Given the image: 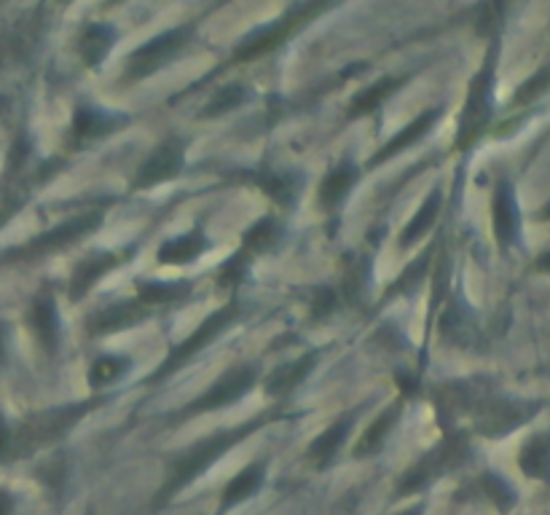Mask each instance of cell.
Listing matches in <instances>:
<instances>
[{
	"mask_svg": "<svg viewBox=\"0 0 550 515\" xmlns=\"http://www.w3.org/2000/svg\"><path fill=\"white\" fill-rule=\"evenodd\" d=\"M269 419L271 414L255 416L253 422L239 424V427H234V430L215 432V435H210V438H202L199 443L186 448L183 454L172 456L170 467H167V478H164V483H161L159 494H156V499H153V505L161 507V505H167V502H172V499L178 497L180 491L186 489V486H191V483H194L202 473H207L212 465H218L220 459L229 454L231 448L239 446L242 440L250 438L253 432L261 430L263 424L269 422Z\"/></svg>",
	"mask_w": 550,
	"mask_h": 515,
	"instance_id": "obj_1",
	"label": "cell"
},
{
	"mask_svg": "<svg viewBox=\"0 0 550 515\" xmlns=\"http://www.w3.org/2000/svg\"><path fill=\"white\" fill-rule=\"evenodd\" d=\"M102 400H84V403H70V406H54L35 411L19 424L11 438V456L33 454L35 448L51 446L60 438H65L84 416L92 414L94 406H100Z\"/></svg>",
	"mask_w": 550,
	"mask_h": 515,
	"instance_id": "obj_2",
	"label": "cell"
},
{
	"mask_svg": "<svg viewBox=\"0 0 550 515\" xmlns=\"http://www.w3.org/2000/svg\"><path fill=\"white\" fill-rule=\"evenodd\" d=\"M102 223V212H81V215H73V218L62 220L60 226L43 231L35 239L25 242V245L11 247L6 253L0 255V263H25V261H41V258H49L54 253H62L68 247L78 245L81 239H86L89 234H94Z\"/></svg>",
	"mask_w": 550,
	"mask_h": 515,
	"instance_id": "obj_3",
	"label": "cell"
},
{
	"mask_svg": "<svg viewBox=\"0 0 550 515\" xmlns=\"http://www.w3.org/2000/svg\"><path fill=\"white\" fill-rule=\"evenodd\" d=\"M467 456H470V443H467L465 435L449 432L438 446H432L422 459H416L414 465L408 467L406 475L398 481V497H408V494H419V491L430 489L438 478L465 465Z\"/></svg>",
	"mask_w": 550,
	"mask_h": 515,
	"instance_id": "obj_4",
	"label": "cell"
},
{
	"mask_svg": "<svg viewBox=\"0 0 550 515\" xmlns=\"http://www.w3.org/2000/svg\"><path fill=\"white\" fill-rule=\"evenodd\" d=\"M239 317H242V306H239V301H229L226 306H220L218 312H212L207 320L199 322V328H196L191 336L183 338L180 344H175V347L170 349V355L161 360V365L156 368L151 381L167 379L172 373H178L180 368H186L199 352H204V349L210 347L212 341H215L223 330L231 328Z\"/></svg>",
	"mask_w": 550,
	"mask_h": 515,
	"instance_id": "obj_5",
	"label": "cell"
},
{
	"mask_svg": "<svg viewBox=\"0 0 550 515\" xmlns=\"http://www.w3.org/2000/svg\"><path fill=\"white\" fill-rule=\"evenodd\" d=\"M540 403H526V400H513V397L491 395L489 389L478 397V403L473 406V422L475 430L486 435V438H502L516 427L526 424L537 414Z\"/></svg>",
	"mask_w": 550,
	"mask_h": 515,
	"instance_id": "obj_6",
	"label": "cell"
},
{
	"mask_svg": "<svg viewBox=\"0 0 550 515\" xmlns=\"http://www.w3.org/2000/svg\"><path fill=\"white\" fill-rule=\"evenodd\" d=\"M258 365H237V368H229V371L218 376V379L212 381L210 387L204 389L202 395L191 400L183 411H180V419H194V416L210 414V411H220V408L231 406V403H237L242 397L250 392V389L258 384Z\"/></svg>",
	"mask_w": 550,
	"mask_h": 515,
	"instance_id": "obj_7",
	"label": "cell"
},
{
	"mask_svg": "<svg viewBox=\"0 0 550 515\" xmlns=\"http://www.w3.org/2000/svg\"><path fill=\"white\" fill-rule=\"evenodd\" d=\"M491 84H494V60L486 62V68L475 76L470 92H467L465 110L457 129V151H470L489 127L491 119Z\"/></svg>",
	"mask_w": 550,
	"mask_h": 515,
	"instance_id": "obj_8",
	"label": "cell"
},
{
	"mask_svg": "<svg viewBox=\"0 0 550 515\" xmlns=\"http://www.w3.org/2000/svg\"><path fill=\"white\" fill-rule=\"evenodd\" d=\"M27 161H30V145L27 140H17L9 151L6 172L0 180V228L25 207L30 191L38 183V175L27 172Z\"/></svg>",
	"mask_w": 550,
	"mask_h": 515,
	"instance_id": "obj_9",
	"label": "cell"
},
{
	"mask_svg": "<svg viewBox=\"0 0 550 515\" xmlns=\"http://www.w3.org/2000/svg\"><path fill=\"white\" fill-rule=\"evenodd\" d=\"M183 167H186V143L178 137H170L140 161L135 180H132V191H148L161 183H170L183 172Z\"/></svg>",
	"mask_w": 550,
	"mask_h": 515,
	"instance_id": "obj_10",
	"label": "cell"
},
{
	"mask_svg": "<svg viewBox=\"0 0 550 515\" xmlns=\"http://www.w3.org/2000/svg\"><path fill=\"white\" fill-rule=\"evenodd\" d=\"M234 178L263 191L282 210H290L304 188L301 172H293V169H237Z\"/></svg>",
	"mask_w": 550,
	"mask_h": 515,
	"instance_id": "obj_11",
	"label": "cell"
},
{
	"mask_svg": "<svg viewBox=\"0 0 550 515\" xmlns=\"http://www.w3.org/2000/svg\"><path fill=\"white\" fill-rule=\"evenodd\" d=\"M132 253H135V247H127V250H105V253H92L86 255V258H81V261L76 263L73 274H70V301H81L84 296H89V293L97 288V282H100L102 277H108L116 266L129 261V255Z\"/></svg>",
	"mask_w": 550,
	"mask_h": 515,
	"instance_id": "obj_12",
	"label": "cell"
},
{
	"mask_svg": "<svg viewBox=\"0 0 550 515\" xmlns=\"http://www.w3.org/2000/svg\"><path fill=\"white\" fill-rule=\"evenodd\" d=\"M151 309L140 301V298H129V301H116V304L102 306L94 314L86 317V330L89 336L102 338L121 333V330H132L148 320Z\"/></svg>",
	"mask_w": 550,
	"mask_h": 515,
	"instance_id": "obj_13",
	"label": "cell"
},
{
	"mask_svg": "<svg viewBox=\"0 0 550 515\" xmlns=\"http://www.w3.org/2000/svg\"><path fill=\"white\" fill-rule=\"evenodd\" d=\"M357 422V411H347L344 416H339L336 422L330 424L328 430L322 432V435H317V438L309 443V448H306V459L312 462L314 467H328L336 456H339L341 446L347 443L349 432H352V427H355Z\"/></svg>",
	"mask_w": 550,
	"mask_h": 515,
	"instance_id": "obj_14",
	"label": "cell"
},
{
	"mask_svg": "<svg viewBox=\"0 0 550 515\" xmlns=\"http://www.w3.org/2000/svg\"><path fill=\"white\" fill-rule=\"evenodd\" d=\"M491 215H494V237L497 245L510 247L518 237V204L513 186L508 180H500L494 188V199H491Z\"/></svg>",
	"mask_w": 550,
	"mask_h": 515,
	"instance_id": "obj_15",
	"label": "cell"
},
{
	"mask_svg": "<svg viewBox=\"0 0 550 515\" xmlns=\"http://www.w3.org/2000/svg\"><path fill=\"white\" fill-rule=\"evenodd\" d=\"M360 180V167L355 161H339L336 167L328 169V175L322 178L320 191H317V199H320V207L325 212H336L341 204L347 202L349 191L355 188V183Z\"/></svg>",
	"mask_w": 550,
	"mask_h": 515,
	"instance_id": "obj_16",
	"label": "cell"
},
{
	"mask_svg": "<svg viewBox=\"0 0 550 515\" xmlns=\"http://www.w3.org/2000/svg\"><path fill=\"white\" fill-rule=\"evenodd\" d=\"M317 360H320V355H317V352H306V355L296 357V360H290V363L277 365V368H274V371L266 376V381H263V389H266V395H269V397H288L293 389L304 384L306 376L314 371Z\"/></svg>",
	"mask_w": 550,
	"mask_h": 515,
	"instance_id": "obj_17",
	"label": "cell"
},
{
	"mask_svg": "<svg viewBox=\"0 0 550 515\" xmlns=\"http://www.w3.org/2000/svg\"><path fill=\"white\" fill-rule=\"evenodd\" d=\"M30 328H33L35 338L46 355H54L60 347V314H57V304L51 296H38L30 306Z\"/></svg>",
	"mask_w": 550,
	"mask_h": 515,
	"instance_id": "obj_18",
	"label": "cell"
},
{
	"mask_svg": "<svg viewBox=\"0 0 550 515\" xmlns=\"http://www.w3.org/2000/svg\"><path fill=\"white\" fill-rule=\"evenodd\" d=\"M400 414H403V408L400 403H392L381 411L371 424H368V430L360 435V440L355 443V459H371L381 451V448L387 446V440H390L392 430L398 427Z\"/></svg>",
	"mask_w": 550,
	"mask_h": 515,
	"instance_id": "obj_19",
	"label": "cell"
},
{
	"mask_svg": "<svg viewBox=\"0 0 550 515\" xmlns=\"http://www.w3.org/2000/svg\"><path fill=\"white\" fill-rule=\"evenodd\" d=\"M180 43H183V35L170 33L161 35V38L151 41L148 46H143V49L132 57V62H129V73H132V78L151 76L153 70H159L161 65H167V62L175 57V51L180 49Z\"/></svg>",
	"mask_w": 550,
	"mask_h": 515,
	"instance_id": "obj_20",
	"label": "cell"
},
{
	"mask_svg": "<svg viewBox=\"0 0 550 515\" xmlns=\"http://www.w3.org/2000/svg\"><path fill=\"white\" fill-rule=\"evenodd\" d=\"M438 110H427V113H422V116H416L411 124H408L406 129H400L398 135L392 137L390 143L384 145L379 153H373V159L368 167H379V164H387V161H392L395 156H400L403 151H408L411 145H416L419 140H422L427 132H430L432 127H435V121H438Z\"/></svg>",
	"mask_w": 550,
	"mask_h": 515,
	"instance_id": "obj_21",
	"label": "cell"
},
{
	"mask_svg": "<svg viewBox=\"0 0 550 515\" xmlns=\"http://www.w3.org/2000/svg\"><path fill=\"white\" fill-rule=\"evenodd\" d=\"M121 124H127V116H113L108 110L81 105L76 110V116H73V140L76 143H89V140H97V137L116 132Z\"/></svg>",
	"mask_w": 550,
	"mask_h": 515,
	"instance_id": "obj_22",
	"label": "cell"
},
{
	"mask_svg": "<svg viewBox=\"0 0 550 515\" xmlns=\"http://www.w3.org/2000/svg\"><path fill=\"white\" fill-rule=\"evenodd\" d=\"M263 481H266V465L263 462H253V465H247L242 473H237L226 483V489L220 494V507L218 513H226L231 507L242 505L250 497H255L258 491H261Z\"/></svg>",
	"mask_w": 550,
	"mask_h": 515,
	"instance_id": "obj_23",
	"label": "cell"
},
{
	"mask_svg": "<svg viewBox=\"0 0 550 515\" xmlns=\"http://www.w3.org/2000/svg\"><path fill=\"white\" fill-rule=\"evenodd\" d=\"M282 234H285V228H282L280 218L266 215V218L255 220L250 228H245V234H242V247H239V250H245L250 258H255V255H266L280 247Z\"/></svg>",
	"mask_w": 550,
	"mask_h": 515,
	"instance_id": "obj_24",
	"label": "cell"
},
{
	"mask_svg": "<svg viewBox=\"0 0 550 515\" xmlns=\"http://www.w3.org/2000/svg\"><path fill=\"white\" fill-rule=\"evenodd\" d=\"M368 285H371V261H368V255H347L344 269H341V298L347 304H363Z\"/></svg>",
	"mask_w": 550,
	"mask_h": 515,
	"instance_id": "obj_25",
	"label": "cell"
},
{
	"mask_svg": "<svg viewBox=\"0 0 550 515\" xmlns=\"http://www.w3.org/2000/svg\"><path fill=\"white\" fill-rule=\"evenodd\" d=\"M207 247L210 245H207V237L202 234V228H194L188 234H180V237L164 242L159 247L156 258H159L161 266H183V263L196 261Z\"/></svg>",
	"mask_w": 550,
	"mask_h": 515,
	"instance_id": "obj_26",
	"label": "cell"
},
{
	"mask_svg": "<svg viewBox=\"0 0 550 515\" xmlns=\"http://www.w3.org/2000/svg\"><path fill=\"white\" fill-rule=\"evenodd\" d=\"M518 467L526 478L550 481V432H540L526 440L518 454Z\"/></svg>",
	"mask_w": 550,
	"mask_h": 515,
	"instance_id": "obj_27",
	"label": "cell"
},
{
	"mask_svg": "<svg viewBox=\"0 0 550 515\" xmlns=\"http://www.w3.org/2000/svg\"><path fill=\"white\" fill-rule=\"evenodd\" d=\"M440 204H443V194H440V188H432L430 196L424 199L422 207L416 210V215L408 220V226L400 234V247L403 250L414 247L416 242H422L424 234H430V228L435 226V220L440 215Z\"/></svg>",
	"mask_w": 550,
	"mask_h": 515,
	"instance_id": "obj_28",
	"label": "cell"
},
{
	"mask_svg": "<svg viewBox=\"0 0 550 515\" xmlns=\"http://www.w3.org/2000/svg\"><path fill=\"white\" fill-rule=\"evenodd\" d=\"M440 333L454 341L457 347H470L475 341V325L467 317V309L459 304L457 298L446 306V312L440 317Z\"/></svg>",
	"mask_w": 550,
	"mask_h": 515,
	"instance_id": "obj_29",
	"label": "cell"
},
{
	"mask_svg": "<svg viewBox=\"0 0 550 515\" xmlns=\"http://www.w3.org/2000/svg\"><path fill=\"white\" fill-rule=\"evenodd\" d=\"M191 290L194 288H191L188 282H156V279H148V282H140V285H137V298L151 309V306L186 301V298L191 296Z\"/></svg>",
	"mask_w": 550,
	"mask_h": 515,
	"instance_id": "obj_30",
	"label": "cell"
},
{
	"mask_svg": "<svg viewBox=\"0 0 550 515\" xmlns=\"http://www.w3.org/2000/svg\"><path fill=\"white\" fill-rule=\"evenodd\" d=\"M430 263H432V247L424 255H419L416 261L408 263L406 271H403V274H400V277L392 282L390 288H387V293H384V301H392L395 296H411V293H414V290L422 285V279L427 277Z\"/></svg>",
	"mask_w": 550,
	"mask_h": 515,
	"instance_id": "obj_31",
	"label": "cell"
},
{
	"mask_svg": "<svg viewBox=\"0 0 550 515\" xmlns=\"http://www.w3.org/2000/svg\"><path fill=\"white\" fill-rule=\"evenodd\" d=\"M129 371V357L121 355H102L97 357L92 365H89V387L102 389L110 387V384H116V381Z\"/></svg>",
	"mask_w": 550,
	"mask_h": 515,
	"instance_id": "obj_32",
	"label": "cell"
},
{
	"mask_svg": "<svg viewBox=\"0 0 550 515\" xmlns=\"http://www.w3.org/2000/svg\"><path fill=\"white\" fill-rule=\"evenodd\" d=\"M392 92H395V81H381V84H373L371 89H365L363 94H357L352 105H349V119H360V116L373 113Z\"/></svg>",
	"mask_w": 550,
	"mask_h": 515,
	"instance_id": "obj_33",
	"label": "cell"
},
{
	"mask_svg": "<svg viewBox=\"0 0 550 515\" xmlns=\"http://www.w3.org/2000/svg\"><path fill=\"white\" fill-rule=\"evenodd\" d=\"M250 255L245 250H237V253L226 258V261L220 263L218 269V285L223 290H237L242 285V279L247 277V271H250Z\"/></svg>",
	"mask_w": 550,
	"mask_h": 515,
	"instance_id": "obj_34",
	"label": "cell"
},
{
	"mask_svg": "<svg viewBox=\"0 0 550 515\" xmlns=\"http://www.w3.org/2000/svg\"><path fill=\"white\" fill-rule=\"evenodd\" d=\"M478 486H481L483 494H486V497H489L494 505L500 507L502 513H508L510 507L516 505V491H513V486H510L508 481H502L500 475L483 473L481 481H478Z\"/></svg>",
	"mask_w": 550,
	"mask_h": 515,
	"instance_id": "obj_35",
	"label": "cell"
},
{
	"mask_svg": "<svg viewBox=\"0 0 550 515\" xmlns=\"http://www.w3.org/2000/svg\"><path fill=\"white\" fill-rule=\"evenodd\" d=\"M110 43H113V33L108 27H89L81 41V54L89 65H97V62L108 54Z\"/></svg>",
	"mask_w": 550,
	"mask_h": 515,
	"instance_id": "obj_36",
	"label": "cell"
},
{
	"mask_svg": "<svg viewBox=\"0 0 550 515\" xmlns=\"http://www.w3.org/2000/svg\"><path fill=\"white\" fill-rule=\"evenodd\" d=\"M339 290H333L330 285H320L312 290V301H309V317L317 322L328 320L330 314L339 309Z\"/></svg>",
	"mask_w": 550,
	"mask_h": 515,
	"instance_id": "obj_37",
	"label": "cell"
},
{
	"mask_svg": "<svg viewBox=\"0 0 550 515\" xmlns=\"http://www.w3.org/2000/svg\"><path fill=\"white\" fill-rule=\"evenodd\" d=\"M245 100V92L239 89V86H229V89H223V92L215 97L212 102H207V110H204V119H215V116H223V113H229V110L239 108Z\"/></svg>",
	"mask_w": 550,
	"mask_h": 515,
	"instance_id": "obj_38",
	"label": "cell"
},
{
	"mask_svg": "<svg viewBox=\"0 0 550 515\" xmlns=\"http://www.w3.org/2000/svg\"><path fill=\"white\" fill-rule=\"evenodd\" d=\"M545 89H550V68L540 70L537 76L529 78V81H526V84L521 86V89H518L516 102H521V105H524V102H532L534 97H540V94L545 92Z\"/></svg>",
	"mask_w": 550,
	"mask_h": 515,
	"instance_id": "obj_39",
	"label": "cell"
},
{
	"mask_svg": "<svg viewBox=\"0 0 550 515\" xmlns=\"http://www.w3.org/2000/svg\"><path fill=\"white\" fill-rule=\"evenodd\" d=\"M11 438H14V430H11V424L6 422V416L0 414V462L11 456Z\"/></svg>",
	"mask_w": 550,
	"mask_h": 515,
	"instance_id": "obj_40",
	"label": "cell"
},
{
	"mask_svg": "<svg viewBox=\"0 0 550 515\" xmlns=\"http://www.w3.org/2000/svg\"><path fill=\"white\" fill-rule=\"evenodd\" d=\"M395 379H398L400 392H403V395H406V397H414L416 395V387H419V381H416L414 376H408V373H398Z\"/></svg>",
	"mask_w": 550,
	"mask_h": 515,
	"instance_id": "obj_41",
	"label": "cell"
},
{
	"mask_svg": "<svg viewBox=\"0 0 550 515\" xmlns=\"http://www.w3.org/2000/svg\"><path fill=\"white\" fill-rule=\"evenodd\" d=\"M14 497H11L9 491L0 489V515H14Z\"/></svg>",
	"mask_w": 550,
	"mask_h": 515,
	"instance_id": "obj_42",
	"label": "cell"
},
{
	"mask_svg": "<svg viewBox=\"0 0 550 515\" xmlns=\"http://www.w3.org/2000/svg\"><path fill=\"white\" fill-rule=\"evenodd\" d=\"M3 365H6V328L0 322V371H3Z\"/></svg>",
	"mask_w": 550,
	"mask_h": 515,
	"instance_id": "obj_43",
	"label": "cell"
},
{
	"mask_svg": "<svg viewBox=\"0 0 550 515\" xmlns=\"http://www.w3.org/2000/svg\"><path fill=\"white\" fill-rule=\"evenodd\" d=\"M537 269H540V271H550V253L540 255V261H537Z\"/></svg>",
	"mask_w": 550,
	"mask_h": 515,
	"instance_id": "obj_44",
	"label": "cell"
},
{
	"mask_svg": "<svg viewBox=\"0 0 550 515\" xmlns=\"http://www.w3.org/2000/svg\"><path fill=\"white\" fill-rule=\"evenodd\" d=\"M398 515H422V507H411V510H406V513H398Z\"/></svg>",
	"mask_w": 550,
	"mask_h": 515,
	"instance_id": "obj_45",
	"label": "cell"
}]
</instances>
